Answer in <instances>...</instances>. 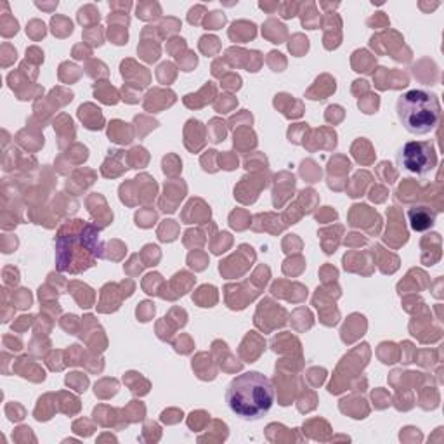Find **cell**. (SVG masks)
I'll return each mask as SVG.
<instances>
[{"label":"cell","instance_id":"obj_1","mask_svg":"<svg viewBox=\"0 0 444 444\" xmlns=\"http://www.w3.org/2000/svg\"><path fill=\"white\" fill-rule=\"evenodd\" d=\"M99 228L83 220H71L59 229L56 238V264L63 273H82L96 264L99 252Z\"/></svg>","mask_w":444,"mask_h":444},{"label":"cell","instance_id":"obj_2","mask_svg":"<svg viewBox=\"0 0 444 444\" xmlns=\"http://www.w3.org/2000/svg\"><path fill=\"white\" fill-rule=\"evenodd\" d=\"M226 403L233 415L246 422H257L274 404V387L266 375L246 371L231 380L226 391Z\"/></svg>","mask_w":444,"mask_h":444},{"label":"cell","instance_id":"obj_3","mask_svg":"<svg viewBox=\"0 0 444 444\" xmlns=\"http://www.w3.org/2000/svg\"><path fill=\"white\" fill-rule=\"evenodd\" d=\"M398 117L403 127L415 135L429 134L441 120V104L434 92L423 89L408 90L398 99Z\"/></svg>","mask_w":444,"mask_h":444},{"label":"cell","instance_id":"obj_4","mask_svg":"<svg viewBox=\"0 0 444 444\" xmlns=\"http://www.w3.org/2000/svg\"><path fill=\"white\" fill-rule=\"evenodd\" d=\"M398 163L401 168L416 175H427L437 165V155L432 142L411 141L403 146L398 155Z\"/></svg>","mask_w":444,"mask_h":444},{"label":"cell","instance_id":"obj_5","mask_svg":"<svg viewBox=\"0 0 444 444\" xmlns=\"http://www.w3.org/2000/svg\"><path fill=\"white\" fill-rule=\"evenodd\" d=\"M408 219L415 231H427L436 224V212L429 206H413L408 212Z\"/></svg>","mask_w":444,"mask_h":444},{"label":"cell","instance_id":"obj_6","mask_svg":"<svg viewBox=\"0 0 444 444\" xmlns=\"http://www.w3.org/2000/svg\"><path fill=\"white\" fill-rule=\"evenodd\" d=\"M257 33L255 25L253 23H246V21H238L231 26L229 30V37L233 40H240V42H245L248 39H253Z\"/></svg>","mask_w":444,"mask_h":444},{"label":"cell","instance_id":"obj_7","mask_svg":"<svg viewBox=\"0 0 444 444\" xmlns=\"http://www.w3.org/2000/svg\"><path fill=\"white\" fill-rule=\"evenodd\" d=\"M161 7L158 2H141L137 5V18L144 19V21H153V19L160 18Z\"/></svg>","mask_w":444,"mask_h":444},{"label":"cell","instance_id":"obj_8","mask_svg":"<svg viewBox=\"0 0 444 444\" xmlns=\"http://www.w3.org/2000/svg\"><path fill=\"white\" fill-rule=\"evenodd\" d=\"M300 7H302V12H299V14H302V25L307 26L309 30H316L318 23H320V16H318L316 5H314L313 2H307V4L300 5Z\"/></svg>","mask_w":444,"mask_h":444},{"label":"cell","instance_id":"obj_9","mask_svg":"<svg viewBox=\"0 0 444 444\" xmlns=\"http://www.w3.org/2000/svg\"><path fill=\"white\" fill-rule=\"evenodd\" d=\"M79 21L82 25H96L99 21V11L94 5H85L79 11Z\"/></svg>","mask_w":444,"mask_h":444},{"label":"cell","instance_id":"obj_10","mask_svg":"<svg viewBox=\"0 0 444 444\" xmlns=\"http://www.w3.org/2000/svg\"><path fill=\"white\" fill-rule=\"evenodd\" d=\"M64 32L71 33L73 32V25H71V21H68L66 18H59V16H56V18H52V33L54 35H59L64 37Z\"/></svg>","mask_w":444,"mask_h":444},{"label":"cell","instance_id":"obj_11","mask_svg":"<svg viewBox=\"0 0 444 444\" xmlns=\"http://www.w3.org/2000/svg\"><path fill=\"white\" fill-rule=\"evenodd\" d=\"M219 39L212 35H205L200 39V49L203 50L205 54H213L219 50Z\"/></svg>","mask_w":444,"mask_h":444},{"label":"cell","instance_id":"obj_12","mask_svg":"<svg viewBox=\"0 0 444 444\" xmlns=\"http://www.w3.org/2000/svg\"><path fill=\"white\" fill-rule=\"evenodd\" d=\"M226 23V16L224 12H219V11H213L210 12L208 16H206V21H205V26L208 30H219L220 26H224Z\"/></svg>","mask_w":444,"mask_h":444},{"label":"cell","instance_id":"obj_13","mask_svg":"<svg viewBox=\"0 0 444 444\" xmlns=\"http://www.w3.org/2000/svg\"><path fill=\"white\" fill-rule=\"evenodd\" d=\"M299 9H300V4H295V2H284V4L278 5V11H280V14L284 19L295 18V16L299 14Z\"/></svg>","mask_w":444,"mask_h":444},{"label":"cell","instance_id":"obj_14","mask_svg":"<svg viewBox=\"0 0 444 444\" xmlns=\"http://www.w3.org/2000/svg\"><path fill=\"white\" fill-rule=\"evenodd\" d=\"M206 14V9L203 5H195L193 9H189V14H188V21L191 25H200L202 23V18Z\"/></svg>","mask_w":444,"mask_h":444},{"label":"cell","instance_id":"obj_15","mask_svg":"<svg viewBox=\"0 0 444 444\" xmlns=\"http://www.w3.org/2000/svg\"><path fill=\"white\" fill-rule=\"evenodd\" d=\"M83 37H85V40H92V45H101V43H103V32H101V26L87 28V32Z\"/></svg>","mask_w":444,"mask_h":444},{"label":"cell","instance_id":"obj_16","mask_svg":"<svg viewBox=\"0 0 444 444\" xmlns=\"http://www.w3.org/2000/svg\"><path fill=\"white\" fill-rule=\"evenodd\" d=\"M26 32H28L35 40H39V35L40 37L45 35V25H43V23H40V21H32V23H30L28 28H26Z\"/></svg>","mask_w":444,"mask_h":444},{"label":"cell","instance_id":"obj_17","mask_svg":"<svg viewBox=\"0 0 444 444\" xmlns=\"http://www.w3.org/2000/svg\"><path fill=\"white\" fill-rule=\"evenodd\" d=\"M110 39L113 40V43H117V45H123L125 42H127V30L121 28L120 32L115 28H110Z\"/></svg>","mask_w":444,"mask_h":444},{"label":"cell","instance_id":"obj_18","mask_svg":"<svg viewBox=\"0 0 444 444\" xmlns=\"http://www.w3.org/2000/svg\"><path fill=\"white\" fill-rule=\"evenodd\" d=\"M161 32H175V30H179L181 28V23L177 21V19H174V18H167L165 19L163 23H161Z\"/></svg>","mask_w":444,"mask_h":444},{"label":"cell","instance_id":"obj_19","mask_svg":"<svg viewBox=\"0 0 444 444\" xmlns=\"http://www.w3.org/2000/svg\"><path fill=\"white\" fill-rule=\"evenodd\" d=\"M368 25L369 26H380V25H389V21H387V18H385L384 16V12H378V16H377V19L375 18H371V19H368Z\"/></svg>","mask_w":444,"mask_h":444},{"label":"cell","instance_id":"obj_20","mask_svg":"<svg viewBox=\"0 0 444 444\" xmlns=\"http://www.w3.org/2000/svg\"><path fill=\"white\" fill-rule=\"evenodd\" d=\"M110 7L111 9H123V11H127V9L132 7V2H121V4H118V2H110Z\"/></svg>","mask_w":444,"mask_h":444},{"label":"cell","instance_id":"obj_21","mask_svg":"<svg viewBox=\"0 0 444 444\" xmlns=\"http://www.w3.org/2000/svg\"><path fill=\"white\" fill-rule=\"evenodd\" d=\"M278 5H280V4H266V2H260V4H259V7H260V9H264V11H267V12H271V14H273L274 11H278Z\"/></svg>","mask_w":444,"mask_h":444},{"label":"cell","instance_id":"obj_22","mask_svg":"<svg viewBox=\"0 0 444 444\" xmlns=\"http://www.w3.org/2000/svg\"><path fill=\"white\" fill-rule=\"evenodd\" d=\"M37 7H39V9H47V11H52V9L57 7V2H52V4H40V2H37Z\"/></svg>","mask_w":444,"mask_h":444}]
</instances>
